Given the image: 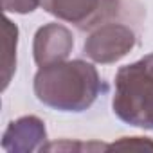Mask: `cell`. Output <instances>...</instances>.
<instances>
[{
	"label": "cell",
	"mask_w": 153,
	"mask_h": 153,
	"mask_svg": "<svg viewBox=\"0 0 153 153\" xmlns=\"http://www.w3.org/2000/svg\"><path fill=\"white\" fill-rule=\"evenodd\" d=\"M34 96L58 112L88 110L106 90L97 68L85 59H63L40 67L33 81Z\"/></svg>",
	"instance_id": "obj_1"
},
{
	"label": "cell",
	"mask_w": 153,
	"mask_h": 153,
	"mask_svg": "<svg viewBox=\"0 0 153 153\" xmlns=\"http://www.w3.org/2000/svg\"><path fill=\"white\" fill-rule=\"evenodd\" d=\"M112 110L130 126L153 130V52L117 70Z\"/></svg>",
	"instance_id": "obj_2"
},
{
	"label": "cell",
	"mask_w": 153,
	"mask_h": 153,
	"mask_svg": "<svg viewBox=\"0 0 153 153\" xmlns=\"http://www.w3.org/2000/svg\"><path fill=\"white\" fill-rule=\"evenodd\" d=\"M135 45L137 34L130 25L108 20L90 29L83 43V54L94 63L110 65L123 59Z\"/></svg>",
	"instance_id": "obj_3"
},
{
	"label": "cell",
	"mask_w": 153,
	"mask_h": 153,
	"mask_svg": "<svg viewBox=\"0 0 153 153\" xmlns=\"http://www.w3.org/2000/svg\"><path fill=\"white\" fill-rule=\"evenodd\" d=\"M42 7L79 31H90L119 15L121 0H42Z\"/></svg>",
	"instance_id": "obj_4"
},
{
	"label": "cell",
	"mask_w": 153,
	"mask_h": 153,
	"mask_svg": "<svg viewBox=\"0 0 153 153\" xmlns=\"http://www.w3.org/2000/svg\"><path fill=\"white\" fill-rule=\"evenodd\" d=\"M72 49H74V36L70 29L58 22L42 25L33 40V56L38 67L67 59Z\"/></svg>",
	"instance_id": "obj_5"
},
{
	"label": "cell",
	"mask_w": 153,
	"mask_h": 153,
	"mask_svg": "<svg viewBox=\"0 0 153 153\" xmlns=\"http://www.w3.org/2000/svg\"><path fill=\"white\" fill-rule=\"evenodd\" d=\"M45 139V123L36 115H24L9 123L2 135V148L7 153H31L43 149Z\"/></svg>",
	"instance_id": "obj_6"
},
{
	"label": "cell",
	"mask_w": 153,
	"mask_h": 153,
	"mask_svg": "<svg viewBox=\"0 0 153 153\" xmlns=\"http://www.w3.org/2000/svg\"><path fill=\"white\" fill-rule=\"evenodd\" d=\"M4 31H6V58H4V90L7 88L11 76L16 68V42H18V27L6 18L4 20Z\"/></svg>",
	"instance_id": "obj_7"
},
{
	"label": "cell",
	"mask_w": 153,
	"mask_h": 153,
	"mask_svg": "<svg viewBox=\"0 0 153 153\" xmlns=\"http://www.w3.org/2000/svg\"><path fill=\"white\" fill-rule=\"evenodd\" d=\"M38 6H42V0H2V9L6 13L27 15L33 13Z\"/></svg>",
	"instance_id": "obj_8"
},
{
	"label": "cell",
	"mask_w": 153,
	"mask_h": 153,
	"mask_svg": "<svg viewBox=\"0 0 153 153\" xmlns=\"http://www.w3.org/2000/svg\"><path fill=\"white\" fill-rule=\"evenodd\" d=\"M110 148H153V140L148 137H123L121 140L106 146V149Z\"/></svg>",
	"instance_id": "obj_9"
}]
</instances>
